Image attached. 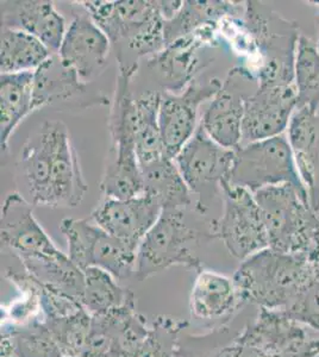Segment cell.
Wrapping results in <instances>:
<instances>
[{
	"label": "cell",
	"instance_id": "cell-1",
	"mask_svg": "<svg viewBox=\"0 0 319 357\" xmlns=\"http://www.w3.org/2000/svg\"><path fill=\"white\" fill-rule=\"evenodd\" d=\"M34 206H79L89 191L68 128L45 121L27 139L17 165Z\"/></svg>",
	"mask_w": 319,
	"mask_h": 357
},
{
	"label": "cell",
	"instance_id": "cell-2",
	"mask_svg": "<svg viewBox=\"0 0 319 357\" xmlns=\"http://www.w3.org/2000/svg\"><path fill=\"white\" fill-rule=\"evenodd\" d=\"M138 65H118L116 89L110 107V151L101 180L103 197L130 199L144 193L135 146V98L131 80Z\"/></svg>",
	"mask_w": 319,
	"mask_h": 357
},
{
	"label": "cell",
	"instance_id": "cell-3",
	"mask_svg": "<svg viewBox=\"0 0 319 357\" xmlns=\"http://www.w3.org/2000/svg\"><path fill=\"white\" fill-rule=\"evenodd\" d=\"M232 279L243 304L268 310L285 309L316 280L306 255L276 252L271 248L242 261Z\"/></svg>",
	"mask_w": 319,
	"mask_h": 357
},
{
	"label": "cell",
	"instance_id": "cell-4",
	"mask_svg": "<svg viewBox=\"0 0 319 357\" xmlns=\"http://www.w3.org/2000/svg\"><path fill=\"white\" fill-rule=\"evenodd\" d=\"M79 3V1H77ZM81 8L105 33L113 45L126 48L123 66L138 65V59L156 55L166 48L165 20L158 1H80Z\"/></svg>",
	"mask_w": 319,
	"mask_h": 357
},
{
	"label": "cell",
	"instance_id": "cell-5",
	"mask_svg": "<svg viewBox=\"0 0 319 357\" xmlns=\"http://www.w3.org/2000/svg\"><path fill=\"white\" fill-rule=\"evenodd\" d=\"M243 25L251 36V47L259 54L255 74L260 86L292 85L299 41V26L273 11L262 1H246Z\"/></svg>",
	"mask_w": 319,
	"mask_h": 357
},
{
	"label": "cell",
	"instance_id": "cell-6",
	"mask_svg": "<svg viewBox=\"0 0 319 357\" xmlns=\"http://www.w3.org/2000/svg\"><path fill=\"white\" fill-rule=\"evenodd\" d=\"M216 238L212 232L199 231L186 222V210L166 208L140 243L135 276L144 281L177 266L202 269L198 248Z\"/></svg>",
	"mask_w": 319,
	"mask_h": 357
},
{
	"label": "cell",
	"instance_id": "cell-7",
	"mask_svg": "<svg viewBox=\"0 0 319 357\" xmlns=\"http://www.w3.org/2000/svg\"><path fill=\"white\" fill-rule=\"evenodd\" d=\"M262 211L269 248L287 254L306 255L319 236V218L305 195L283 183L255 192Z\"/></svg>",
	"mask_w": 319,
	"mask_h": 357
},
{
	"label": "cell",
	"instance_id": "cell-8",
	"mask_svg": "<svg viewBox=\"0 0 319 357\" xmlns=\"http://www.w3.org/2000/svg\"><path fill=\"white\" fill-rule=\"evenodd\" d=\"M225 181L251 193L266 187L290 183L307 198L286 134L237 148Z\"/></svg>",
	"mask_w": 319,
	"mask_h": 357
},
{
	"label": "cell",
	"instance_id": "cell-9",
	"mask_svg": "<svg viewBox=\"0 0 319 357\" xmlns=\"http://www.w3.org/2000/svg\"><path fill=\"white\" fill-rule=\"evenodd\" d=\"M60 230L68 245L67 255L81 271L101 268L118 281L135 274L138 248L111 235L91 218H64Z\"/></svg>",
	"mask_w": 319,
	"mask_h": 357
},
{
	"label": "cell",
	"instance_id": "cell-10",
	"mask_svg": "<svg viewBox=\"0 0 319 357\" xmlns=\"http://www.w3.org/2000/svg\"><path fill=\"white\" fill-rule=\"evenodd\" d=\"M222 195V215L211 224L210 229L214 237L222 241L229 254L244 261L269 248L262 211L254 193L224 180Z\"/></svg>",
	"mask_w": 319,
	"mask_h": 357
},
{
	"label": "cell",
	"instance_id": "cell-11",
	"mask_svg": "<svg viewBox=\"0 0 319 357\" xmlns=\"http://www.w3.org/2000/svg\"><path fill=\"white\" fill-rule=\"evenodd\" d=\"M235 151L219 146L204 130L198 129L174 158L191 193L197 197L195 210L204 215L211 200L222 193V183L230 173Z\"/></svg>",
	"mask_w": 319,
	"mask_h": 357
},
{
	"label": "cell",
	"instance_id": "cell-12",
	"mask_svg": "<svg viewBox=\"0 0 319 357\" xmlns=\"http://www.w3.org/2000/svg\"><path fill=\"white\" fill-rule=\"evenodd\" d=\"M259 86V80L249 69L235 67L229 70L200 119L204 130L214 142L231 151L241 146L246 100Z\"/></svg>",
	"mask_w": 319,
	"mask_h": 357
},
{
	"label": "cell",
	"instance_id": "cell-13",
	"mask_svg": "<svg viewBox=\"0 0 319 357\" xmlns=\"http://www.w3.org/2000/svg\"><path fill=\"white\" fill-rule=\"evenodd\" d=\"M222 82L218 77H212L204 84L194 79L181 92H161L158 126L168 158H177L192 138L200 123L199 107L218 93Z\"/></svg>",
	"mask_w": 319,
	"mask_h": 357
},
{
	"label": "cell",
	"instance_id": "cell-14",
	"mask_svg": "<svg viewBox=\"0 0 319 357\" xmlns=\"http://www.w3.org/2000/svg\"><path fill=\"white\" fill-rule=\"evenodd\" d=\"M283 310L261 309L236 341L251 345L267 357H315L319 354V337L313 336Z\"/></svg>",
	"mask_w": 319,
	"mask_h": 357
},
{
	"label": "cell",
	"instance_id": "cell-15",
	"mask_svg": "<svg viewBox=\"0 0 319 357\" xmlns=\"http://www.w3.org/2000/svg\"><path fill=\"white\" fill-rule=\"evenodd\" d=\"M0 224L1 245L20 262L64 254L37 222L33 204L20 192L6 195L1 206Z\"/></svg>",
	"mask_w": 319,
	"mask_h": 357
},
{
	"label": "cell",
	"instance_id": "cell-16",
	"mask_svg": "<svg viewBox=\"0 0 319 357\" xmlns=\"http://www.w3.org/2000/svg\"><path fill=\"white\" fill-rule=\"evenodd\" d=\"M79 8L73 11V21L57 54L67 67L75 70L81 82L87 84L105 69L112 43L89 13L80 5Z\"/></svg>",
	"mask_w": 319,
	"mask_h": 357
},
{
	"label": "cell",
	"instance_id": "cell-17",
	"mask_svg": "<svg viewBox=\"0 0 319 357\" xmlns=\"http://www.w3.org/2000/svg\"><path fill=\"white\" fill-rule=\"evenodd\" d=\"M297 102L293 84L259 86L246 100L241 146L286 134Z\"/></svg>",
	"mask_w": 319,
	"mask_h": 357
},
{
	"label": "cell",
	"instance_id": "cell-18",
	"mask_svg": "<svg viewBox=\"0 0 319 357\" xmlns=\"http://www.w3.org/2000/svg\"><path fill=\"white\" fill-rule=\"evenodd\" d=\"M161 212L160 204L146 193L130 199L103 197L91 220L111 235L138 248Z\"/></svg>",
	"mask_w": 319,
	"mask_h": 357
},
{
	"label": "cell",
	"instance_id": "cell-19",
	"mask_svg": "<svg viewBox=\"0 0 319 357\" xmlns=\"http://www.w3.org/2000/svg\"><path fill=\"white\" fill-rule=\"evenodd\" d=\"M297 172L312 210L319 212V114L300 107L287 128Z\"/></svg>",
	"mask_w": 319,
	"mask_h": 357
},
{
	"label": "cell",
	"instance_id": "cell-20",
	"mask_svg": "<svg viewBox=\"0 0 319 357\" xmlns=\"http://www.w3.org/2000/svg\"><path fill=\"white\" fill-rule=\"evenodd\" d=\"M1 26L20 29L40 40L53 54L60 50L67 22L54 1H3Z\"/></svg>",
	"mask_w": 319,
	"mask_h": 357
},
{
	"label": "cell",
	"instance_id": "cell-21",
	"mask_svg": "<svg viewBox=\"0 0 319 357\" xmlns=\"http://www.w3.org/2000/svg\"><path fill=\"white\" fill-rule=\"evenodd\" d=\"M243 304L234 279L202 268L197 272L190 294L191 316L197 319H219L230 316Z\"/></svg>",
	"mask_w": 319,
	"mask_h": 357
},
{
	"label": "cell",
	"instance_id": "cell-22",
	"mask_svg": "<svg viewBox=\"0 0 319 357\" xmlns=\"http://www.w3.org/2000/svg\"><path fill=\"white\" fill-rule=\"evenodd\" d=\"M87 93V84L82 82L74 69L53 54L34 74V111L45 106L71 102Z\"/></svg>",
	"mask_w": 319,
	"mask_h": 357
},
{
	"label": "cell",
	"instance_id": "cell-23",
	"mask_svg": "<svg viewBox=\"0 0 319 357\" xmlns=\"http://www.w3.org/2000/svg\"><path fill=\"white\" fill-rule=\"evenodd\" d=\"M35 70L0 75V146L6 151L8 141L20 123L34 112Z\"/></svg>",
	"mask_w": 319,
	"mask_h": 357
},
{
	"label": "cell",
	"instance_id": "cell-24",
	"mask_svg": "<svg viewBox=\"0 0 319 357\" xmlns=\"http://www.w3.org/2000/svg\"><path fill=\"white\" fill-rule=\"evenodd\" d=\"M144 193L156 200L162 210H186L192 205V193L174 160L165 156L141 167Z\"/></svg>",
	"mask_w": 319,
	"mask_h": 357
},
{
	"label": "cell",
	"instance_id": "cell-25",
	"mask_svg": "<svg viewBox=\"0 0 319 357\" xmlns=\"http://www.w3.org/2000/svg\"><path fill=\"white\" fill-rule=\"evenodd\" d=\"M161 92L146 91L135 99V146L140 168L167 156L158 126Z\"/></svg>",
	"mask_w": 319,
	"mask_h": 357
},
{
	"label": "cell",
	"instance_id": "cell-26",
	"mask_svg": "<svg viewBox=\"0 0 319 357\" xmlns=\"http://www.w3.org/2000/svg\"><path fill=\"white\" fill-rule=\"evenodd\" d=\"M52 55L53 53L33 35L20 29L1 26V74L35 70Z\"/></svg>",
	"mask_w": 319,
	"mask_h": 357
},
{
	"label": "cell",
	"instance_id": "cell-27",
	"mask_svg": "<svg viewBox=\"0 0 319 357\" xmlns=\"http://www.w3.org/2000/svg\"><path fill=\"white\" fill-rule=\"evenodd\" d=\"M85 289L81 303L91 316H101L135 301L130 289H123L117 279L97 267L84 271Z\"/></svg>",
	"mask_w": 319,
	"mask_h": 357
},
{
	"label": "cell",
	"instance_id": "cell-28",
	"mask_svg": "<svg viewBox=\"0 0 319 357\" xmlns=\"http://www.w3.org/2000/svg\"><path fill=\"white\" fill-rule=\"evenodd\" d=\"M297 109L319 114V50L311 37L302 33L297 45L295 80Z\"/></svg>",
	"mask_w": 319,
	"mask_h": 357
},
{
	"label": "cell",
	"instance_id": "cell-29",
	"mask_svg": "<svg viewBox=\"0 0 319 357\" xmlns=\"http://www.w3.org/2000/svg\"><path fill=\"white\" fill-rule=\"evenodd\" d=\"M1 335L11 338L15 357H64L45 321L27 325H1Z\"/></svg>",
	"mask_w": 319,
	"mask_h": 357
},
{
	"label": "cell",
	"instance_id": "cell-30",
	"mask_svg": "<svg viewBox=\"0 0 319 357\" xmlns=\"http://www.w3.org/2000/svg\"><path fill=\"white\" fill-rule=\"evenodd\" d=\"M5 278L18 289L20 296L8 310H4V323L27 325L37 321V316L42 312V284L28 272H17L13 268L5 271Z\"/></svg>",
	"mask_w": 319,
	"mask_h": 357
},
{
	"label": "cell",
	"instance_id": "cell-31",
	"mask_svg": "<svg viewBox=\"0 0 319 357\" xmlns=\"http://www.w3.org/2000/svg\"><path fill=\"white\" fill-rule=\"evenodd\" d=\"M45 321L64 357L84 356L92 330V316L86 309L74 316Z\"/></svg>",
	"mask_w": 319,
	"mask_h": 357
},
{
	"label": "cell",
	"instance_id": "cell-32",
	"mask_svg": "<svg viewBox=\"0 0 319 357\" xmlns=\"http://www.w3.org/2000/svg\"><path fill=\"white\" fill-rule=\"evenodd\" d=\"M186 321L170 316H158L150 324L146 341L135 357H178L179 333L186 328Z\"/></svg>",
	"mask_w": 319,
	"mask_h": 357
},
{
	"label": "cell",
	"instance_id": "cell-33",
	"mask_svg": "<svg viewBox=\"0 0 319 357\" xmlns=\"http://www.w3.org/2000/svg\"><path fill=\"white\" fill-rule=\"evenodd\" d=\"M287 316L305 325L309 329L319 333V282L311 284L295 296V299L283 309Z\"/></svg>",
	"mask_w": 319,
	"mask_h": 357
},
{
	"label": "cell",
	"instance_id": "cell-34",
	"mask_svg": "<svg viewBox=\"0 0 319 357\" xmlns=\"http://www.w3.org/2000/svg\"><path fill=\"white\" fill-rule=\"evenodd\" d=\"M42 284V282H40ZM40 306L43 321H55L74 316L85 309L79 299L60 289L42 284Z\"/></svg>",
	"mask_w": 319,
	"mask_h": 357
},
{
	"label": "cell",
	"instance_id": "cell-35",
	"mask_svg": "<svg viewBox=\"0 0 319 357\" xmlns=\"http://www.w3.org/2000/svg\"><path fill=\"white\" fill-rule=\"evenodd\" d=\"M212 357H267L265 354L261 353L256 348L251 345L244 344L241 342L235 340L231 344L226 345L219 350L218 353L214 354Z\"/></svg>",
	"mask_w": 319,
	"mask_h": 357
},
{
	"label": "cell",
	"instance_id": "cell-36",
	"mask_svg": "<svg viewBox=\"0 0 319 357\" xmlns=\"http://www.w3.org/2000/svg\"><path fill=\"white\" fill-rule=\"evenodd\" d=\"M309 260L311 262L312 269H313V274H315L316 280L319 282V236L317 243L312 249L311 252L307 254Z\"/></svg>",
	"mask_w": 319,
	"mask_h": 357
},
{
	"label": "cell",
	"instance_id": "cell-37",
	"mask_svg": "<svg viewBox=\"0 0 319 357\" xmlns=\"http://www.w3.org/2000/svg\"><path fill=\"white\" fill-rule=\"evenodd\" d=\"M309 4H312L311 6L316 8L315 23L319 31V1H309Z\"/></svg>",
	"mask_w": 319,
	"mask_h": 357
},
{
	"label": "cell",
	"instance_id": "cell-38",
	"mask_svg": "<svg viewBox=\"0 0 319 357\" xmlns=\"http://www.w3.org/2000/svg\"><path fill=\"white\" fill-rule=\"evenodd\" d=\"M319 33V31H318ZM316 43H317V47H318V50H319V35H318V40H317V42H316Z\"/></svg>",
	"mask_w": 319,
	"mask_h": 357
},
{
	"label": "cell",
	"instance_id": "cell-39",
	"mask_svg": "<svg viewBox=\"0 0 319 357\" xmlns=\"http://www.w3.org/2000/svg\"><path fill=\"white\" fill-rule=\"evenodd\" d=\"M109 357H128V356H123V355H118V356H109Z\"/></svg>",
	"mask_w": 319,
	"mask_h": 357
},
{
	"label": "cell",
	"instance_id": "cell-40",
	"mask_svg": "<svg viewBox=\"0 0 319 357\" xmlns=\"http://www.w3.org/2000/svg\"><path fill=\"white\" fill-rule=\"evenodd\" d=\"M315 357H319V354H318V355H316V356H315Z\"/></svg>",
	"mask_w": 319,
	"mask_h": 357
}]
</instances>
